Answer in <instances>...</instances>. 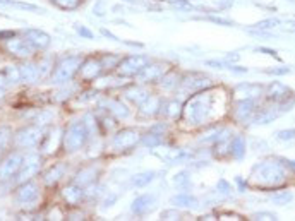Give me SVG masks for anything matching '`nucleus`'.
<instances>
[{
  "mask_svg": "<svg viewBox=\"0 0 295 221\" xmlns=\"http://www.w3.org/2000/svg\"><path fill=\"white\" fill-rule=\"evenodd\" d=\"M86 136H88L86 125L81 124V122H74V124L67 129L65 136H63V146H65L69 151L79 150L86 141Z\"/></svg>",
  "mask_w": 295,
  "mask_h": 221,
  "instance_id": "nucleus-1",
  "label": "nucleus"
},
{
  "mask_svg": "<svg viewBox=\"0 0 295 221\" xmlns=\"http://www.w3.org/2000/svg\"><path fill=\"white\" fill-rule=\"evenodd\" d=\"M79 69V58L78 57H67L63 58L60 64L57 65L55 72H53V83H67L76 70Z\"/></svg>",
  "mask_w": 295,
  "mask_h": 221,
  "instance_id": "nucleus-2",
  "label": "nucleus"
},
{
  "mask_svg": "<svg viewBox=\"0 0 295 221\" xmlns=\"http://www.w3.org/2000/svg\"><path fill=\"white\" fill-rule=\"evenodd\" d=\"M7 50L16 57H29L33 53V45H31L28 40H22V38H14L11 40L9 38V43H7Z\"/></svg>",
  "mask_w": 295,
  "mask_h": 221,
  "instance_id": "nucleus-3",
  "label": "nucleus"
},
{
  "mask_svg": "<svg viewBox=\"0 0 295 221\" xmlns=\"http://www.w3.org/2000/svg\"><path fill=\"white\" fill-rule=\"evenodd\" d=\"M40 139H42V130L38 127H26L24 130H21V132L17 134L16 141L19 146L31 148V146H36Z\"/></svg>",
  "mask_w": 295,
  "mask_h": 221,
  "instance_id": "nucleus-4",
  "label": "nucleus"
},
{
  "mask_svg": "<svg viewBox=\"0 0 295 221\" xmlns=\"http://www.w3.org/2000/svg\"><path fill=\"white\" fill-rule=\"evenodd\" d=\"M21 165H22V158L19 155H11L0 165V178L14 177L17 171L21 170Z\"/></svg>",
  "mask_w": 295,
  "mask_h": 221,
  "instance_id": "nucleus-5",
  "label": "nucleus"
},
{
  "mask_svg": "<svg viewBox=\"0 0 295 221\" xmlns=\"http://www.w3.org/2000/svg\"><path fill=\"white\" fill-rule=\"evenodd\" d=\"M40 168V156L36 155H29L22 160L21 165V173H19V182H24V180L31 178L33 175L38 171Z\"/></svg>",
  "mask_w": 295,
  "mask_h": 221,
  "instance_id": "nucleus-6",
  "label": "nucleus"
},
{
  "mask_svg": "<svg viewBox=\"0 0 295 221\" xmlns=\"http://www.w3.org/2000/svg\"><path fill=\"white\" fill-rule=\"evenodd\" d=\"M146 57L143 55H134V57H127L124 62L120 64V72L122 74H136L141 69L146 67Z\"/></svg>",
  "mask_w": 295,
  "mask_h": 221,
  "instance_id": "nucleus-7",
  "label": "nucleus"
},
{
  "mask_svg": "<svg viewBox=\"0 0 295 221\" xmlns=\"http://www.w3.org/2000/svg\"><path fill=\"white\" fill-rule=\"evenodd\" d=\"M26 40H28L35 48H45L50 43V36L47 33H43V31H38V29L26 31Z\"/></svg>",
  "mask_w": 295,
  "mask_h": 221,
  "instance_id": "nucleus-8",
  "label": "nucleus"
},
{
  "mask_svg": "<svg viewBox=\"0 0 295 221\" xmlns=\"http://www.w3.org/2000/svg\"><path fill=\"white\" fill-rule=\"evenodd\" d=\"M153 207H155V196L149 194V196H141L134 201L133 211L138 214H144V213H148V211H151Z\"/></svg>",
  "mask_w": 295,
  "mask_h": 221,
  "instance_id": "nucleus-9",
  "label": "nucleus"
},
{
  "mask_svg": "<svg viewBox=\"0 0 295 221\" xmlns=\"http://www.w3.org/2000/svg\"><path fill=\"white\" fill-rule=\"evenodd\" d=\"M102 69H103V67H102V64H100L98 60H88L83 67H81L79 76L83 79L89 81V79H94L96 76H100Z\"/></svg>",
  "mask_w": 295,
  "mask_h": 221,
  "instance_id": "nucleus-10",
  "label": "nucleus"
},
{
  "mask_svg": "<svg viewBox=\"0 0 295 221\" xmlns=\"http://www.w3.org/2000/svg\"><path fill=\"white\" fill-rule=\"evenodd\" d=\"M38 197V187L33 182L24 183L19 191H17V201L21 202H33Z\"/></svg>",
  "mask_w": 295,
  "mask_h": 221,
  "instance_id": "nucleus-11",
  "label": "nucleus"
},
{
  "mask_svg": "<svg viewBox=\"0 0 295 221\" xmlns=\"http://www.w3.org/2000/svg\"><path fill=\"white\" fill-rule=\"evenodd\" d=\"M136 136H138V134H136L134 130H122L119 136H115V139H113V144L122 148V150H124V148H130L136 142V139H138Z\"/></svg>",
  "mask_w": 295,
  "mask_h": 221,
  "instance_id": "nucleus-12",
  "label": "nucleus"
},
{
  "mask_svg": "<svg viewBox=\"0 0 295 221\" xmlns=\"http://www.w3.org/2000/svg\"><path fill=\"white\" fill-rule=\"evenodd\" d=\"M163 74V65H153V67H144V70L139 74V79L148 83V81H155L161 78Z\"/></svg>",
  "mask_w": 295,
  "mask_h": 221,
  "instance_id": "nucleus-13",
  "label": "nucleus"
},
{
  "mask_svg": "<svg viewBox=\"0 0 295 221\" xmlns=\"http://www.w3.org/2000/svg\"><path fill=\"white\" fill-rule=\"evenodd\" d=\"M21 76L26 81H29V83H35V81H38V78L42 76V72H40V65H24V67H21Z\"/></svg>",
  "mask_w": 295,
  "mask_h": 221,
  "instance_id": "nucleus-14",
  "label": "nucleus"
},
{
  "mask_svg": "<svg viewBox=\"0 0 295 221\" xmlns=\"http://www.w3.org/2000/svg\"><path fill=\"white\" fill-rule=\"evenodd\" d=\"M62 175H63V166L62 165L53 166L52 170L45 173V182H47L48 186H53V183H57L58 180L62 178Z\"/></svg>",
  "mask_w": 295,
  "mask_h": 221,
  "instance_id": "nucleus-15",
  "label": "nucleus"
},
{
  "mask_svg": "<svg viewBox=\"0 0 295 221\" xmlns=\"http://www.w3.org/2000/svg\"><path fill=\"white\" fill-rule=\"evenodd\" d=\"M81 196H83V191H81L79 187H76V186H71V187H67L65 191H63V197H65V201L71 202V204L79 202Z\"/></svg>",
  "mask_w": 295,
  "mask_h": 221,
  "instance_id": "nucleus-16",
  "label": "nucleus"
},
{
  "mask_svg": "<svg viewBox=\"0 0 295 221\" xmlns=\"http://www.w3.org/2000/svg\"><path fill=\"white\" fill-rule=\"evenodd\" d=\"M153 177H155V173H153V171H148V173H139V175H136V177L133 178V183H134L136 187H144L146 183L151 182Z\"/></svg>",
  "mask_w": 295,
  "mask_h": 221,
  "instance_id": "nucleus-17",
  "label": "nucleus"
},
{
  "mask_svg": "<svg viewBox=\"0 0 295 221\" xmlns=\"http://www.w3.org/2000/svg\"><path fill=\"white\" fill-rule=\"evenodd\" d=\"M230 153L235 156V158H240L244 155V141L240 137H237L234 141V144H232V150H230Z\"/></svg>",
  "mask_w": 295,
  "mask_h": 221,
  "instance_id": "nucleus-18",
  "label": "nucleus"
},
{
  "mask_svg": "<svg viewBox=\"0 0 295 221\" xmlns=\"http://www.w3.org/2000/svg\"><path fill=\"white\" fill-rule=\"evenodd\" d=\"M6 74H7V78L11 83H17L22 76H21V69H17V67H7L6 69Z\"/></svg>",
  "mask_w": 295,
  "mask_h": 221,
  "instance_id": "nucleus-19",
  "label": "nucleus"
},
{
  "mask_svg": "<svg viewBox=\"0 0 295 221\" xmlns=\"http://www.w3.org/2000/svg\"><path fill=\"white\" fill-rule=\"evenodd\" d=\"M280 24V21L278 19H265V21H261V22H257L254 28H257V29H268V28H275V26H278Z\"/></svg>",
  "mask_w": 295,
  "mask_h": 221,
  "instance_id": "nucleus-20",
  "label": "nucleus"
},
{
  "mask_svg": "<svg viewBox=\"0 0 295 221\" xmlns=\"http://www.w3.org/2000/svg\"><path fill=\"white\" fill-rule=\"evenodd\" d=\"M62 9H76L79 6V0H53Z\"/></svg>",
  "mask_w": 295,
  "mask_h": 221,
  "instance_id": "nucleus-21",
  "label": "nucleus"
},
{
  "mask_svg": "<svg viewBox=\"0 0 295 221\" xmlns=\"http://www.w3.org/2000/svg\"><path fill=\"white\" fill-rule=\"evenodd\" d=\"M9 142V130L7 129H0V153L6 150Z\"/></svg>",
  "mask_w": 295,
  "mask_h": 221,
  "instance_id": "nucleus-22",
  "label": "nucleus"
},
{
  "mask_svg": "<svg viewBox=\"0 0 295 221\" xmlns=\"http://www.w3.org/2000/svg\"><path fill=\"white\" fill-rule=\"evenodd\" d=\"M174 202H177L179 206H192V204H189V202H194V204H196V201H194L192 197H187V196H184V197H175Z\"/></svg>",
  "mask_w": 295,
  "mask_h": 221,
  "instance_id": "nucleus-23",
  "label": "nucleus"
},
{
  "mask_svg": "<svg viewBox=\"0 0 295 221\" xmlns=\"http://www.w3.org/2000/svg\"><path fill=\"white\" fill-rule=\"evenodd\" d=\"M295 137V130H281L278 132V139H285V141H290V139Z\"/></svg>",
  "mask_w": 295,
  "mask_h": 221,
  "instance_id": "nucleus-24",
  "label": "nucleus"
},
{
  "mask_svg": "<svg viewBox=\"0 0 295 221\" xmlns=\"http://www.w3.org/2000/svg\"><path fill=\"white\" fill-rule=\"evenodd\" d=\"M292 199V194H280V196H275L273 201L276 202V204H281V202H287Z\"/></svg>",
  "mask_w": 295,
  "mask_h": 221,
  "instance_id": "nucleus-25",
  "label": "nucleus"
},
{
  "mask_svg": "<svg viewBox=\"0 0 295 221\" xmlns=\"http://www.w3.org/2000/svg\"><path fill=\"white\" fill-rule=\"evenodd\" d=\"M7 84H11V81H9L6 70H2V72H0V89H4Z\"/></svg>",
  "mask_w": 295,
  "mask_h": 221,
  "instance_id": "nucleus-26",
  "label": "nucleus"
},
{
  "mask_svg": "<svg viewBox=\"0 0 295 221\" xmlns=\"http://www.w3.org/2000/svg\"><path fill=\"white\" fill-rule=\"evenodd\" d=\"M155 134H149V137L144 139V144H148V146H156L158 142H160V139L158 137H153Z\"/></svg>",
  "mask_w": 295,
  "mask_h": 221,
  "instance_id": "nucleus-27",
  "label": "nucleus"
},
{
  "mask_svg": "<svg viewBox=\"0 0 295 221\" xmlns=\"http://www.w3.org/2000/svg\"><path fill=\"white\" fill-rule=\"evenodd\" d=\"M211 22H216V24H221V26H232V22L225 21V19H220V17H210Z\"/></svg>",
  "mask_w": 295,
  "mask_h": 221,
  "instance_id": "nucleus-28",
  "label": "nucleus"
},
{
  "mask_svg": "<svg viewBox=\"0 0 295 221\" xmlns=\"http://www.w3.org/2000/svg\"><path fill=\"white\" fill-rule=\"evenodd\" d=\"M285 31H295V22H288L287 26H283Z\"/></svg>",
  "mask_w": 295,
  "mask_h": 221,
  "instance_id": "nucleus-29",
  "label": "nucleus"
},
{
  "mask_svg": "<svg viewBox=\"0 0 295 221\" xmlns=\"http://www.w3.org/2000/svg\"><path fill=\"white\" fill-rule=\"evenodd\" d=\"M4 98V89H0V100Z\"/></svg>",
  "mask_w": 295,
  "mask_h": 221,
  "instance_id": "nucleus-30",
  "label": "nucleus"
}]
</instances>
